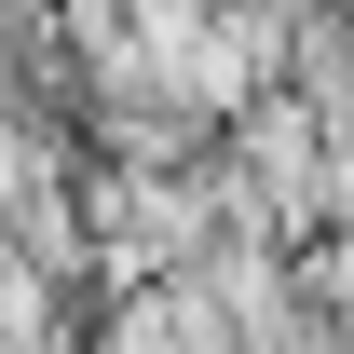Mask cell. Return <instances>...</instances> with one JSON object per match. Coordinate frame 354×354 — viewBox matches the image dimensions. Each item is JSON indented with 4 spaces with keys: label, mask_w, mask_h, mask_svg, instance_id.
Returning a JSON list of instances; mask_svg holds the SVG:
<instances>
[{
    "label": "cell",
    "mask_w": 354,
    "mask_h": 354,
    "mask_svg": "<svg viewBox=\"0 0 354 354\" xmlns=\"http://www.w3.org/2000/svg\"><path fill=\"white\" fill-rule=\"evenodd\" d=\"M123 354H177V341H164V313H136V327H123Z\"/></svg>",
    "instance_id": "cell-1"
}]
</instances>
